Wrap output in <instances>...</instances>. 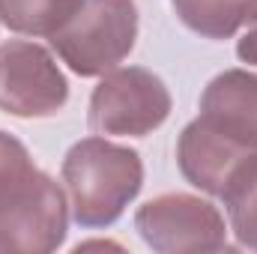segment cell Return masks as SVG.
<instances>
[{
    "label": "cell",
    "mask_w": 257,
    "mask_h": 254,
    "mask_svg": "<svg viewBox=\"0 0 257 254\" xmlns=\"http://www.w3.org/2000/svg\"><path fill=\"white\" fill-rule=\"evenodd\" d=\"M135 230L159 254L227 248V221L221 209L212 200L186 191H168L138 206Z\"/></svg>",
    "instance_id": "cell-5"
},
{
    "label": "cell",
    "mask_w": 257,
    "mask_h": 254,
    "mask_svg": "<svg viewBox=\"0 0 257 254\" xmlns=\"http://www.w3.org/2000/svg\"><path fill=\"white\" fill-rule=\"evenodd\" d=\"M251 150L233 144L230 138H224L221 132L209 129L200 117L192 120L189 126L180 132L177 141V165L180 174L186 177V183L200 189L203 194L218 197L227 177L233 174V168L248 156Z\"/></svg>",
    "instance_id": "cell-8"
},
{
    "label": "cell",
    "mask_w": 257,
    "mask_h": 254,
    "mask_svg": "<svg viewBox=\"0 0 257 254\" xmlns=\"http://www.w3.org/2000/svg\"><path fill=\"white\" fill-rule=\"evenodd\" d=\"M66 191L0 129V254H51L66 242Z\"/></svg>",
    "instance_id": "cell-1"
},
{
    "label": "cell",
    "mask_w": 257,
    "mask_h": 254,
    "mask_svg": "<svg viewBox=\"0 0 257 254\" xmlns=\"http://www.w3.org/2000/svg\"><path fill=\"white\" fill-rule=\"evenodd\" d=\"M60 180L81 227H111L144 189V162L138 150L93 135L69 147Z\"/></svg>",
    "instance_id": "cell-2"
},
{
    "label": "cell",
    "mask_w": 257,
    "mask_h": 254,
    "mask_svg": "<svg viewBox=\"0 0 257 254\" xmlns=\"http://www.w3.org/2000/svg\"><path fill=\"white\" fill-rule=\"evenodd\" d=\"M174 99L165 81L144 69L123 66L102 75L93 87L87 120L96 135L114 138H147L171 117Z\"/></svg>",
    "instance_id": "cell-4"
},
{
    "label": "cell",
    "mask_w": 257,
    "mask_h": 254,
    "mask_svg": "<svg viewBox=\"0 0 257 254\" xmlns=\"http://www.w3.org/2000/svg\"><path fill=\"white\" fill-rule=\"evenodd\" d=\"M218 197L227 212V230L236 236L239 248L257 251V150L233 168Z\"/></svg>",
    "instance_id": "cell-10"
},
{
    "label": "cell",
    "mask_w": 257,
    "mask_h": 254,
    "mask_svg": "<svg viewBox=\"0 0 257 254\" xmlns=\"http://www.w3.org/2000/svg\"><path fill=\"white\" fill-rule=\"evenodd\" d=\"M48 42L75 75L99 78L132 54L138 42V6L135 0H81Z\"/></svg>",
    "instance_id": "cell-3"
},
{
    "label": "cell",
    "mask_w": 257,
    "mask_h": 254,
    "mask_svg": "<svg viewBox=\"0 0 257 254\" xmlns=\"http://www.w3.org/2000/svg\"><path fill=\"white\" fill-rule=\"evenodd\" d=\"M81 0H0V21L21 36H51Z\"/></svg>",
    "instance_id": "cell-11"
},
{
    "label": "cell",
    "mask_w": 257,
    "mask_h": 254,
    "mask_svg": "<svg viewBox=\"0 0 257 254\" xmlns=\"http://www.w3.org/2000/svg\"><path fill=\"white\" fill-rule=\"evenodd\" d=\"M69 102V81L48 48L9 39L0 45V111L18 120H45Z\"/></svg>",
    "instance_id": "cell-6"
},
{
    "label": "cell",
    "mask_w": 257,
    "mask_h": 254,
    "mask_svg": "<svg viewBox=\"0 0 257 254\" xmlns=\"http://www.w3.org/2000/svg\"><path fill=\"white\" fill-rule=\"evenodd\" d=\"M203 123L233 144L257 150V72L224 69L200 93Z\"/></svg>",
    "instance_id": "cell-7"
},
{
    "label": "cell",
    "mask_w": 257,
    "mask_h": 254,
    "mask_svg": "<svg viewBox=\"0 0 257 254\" xmlns=\"http://www.w3.org/2000/svg\"><path fill=\"white\" fill-rule=\"evenodd\" d=\"M177 18L203 39H233L257 18V0H171Z\"/></svg>",
    "instance_id": "cell-9"
},
{
    "label": "cell",
    "mask_w": 257,
    "mask_h": 254,
    "mask_svg": "<svg viewBox=\"0 0 257 254\" xmlns=\"http://www.w3.org/2000/svg\"><path fill=\"white\" fill-rule=\"evenodd\" d=\"M236 57L248 66H257V18L248 24V30L242 33V39L236 42Z\"/></svg>",
    "instance_id": "cell-12"
}]
</instances>
